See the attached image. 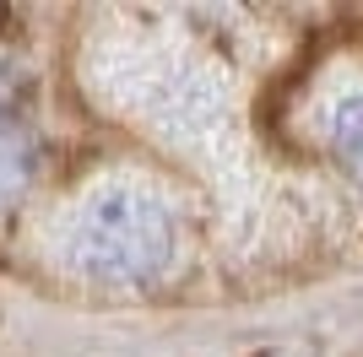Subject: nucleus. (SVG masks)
Here are the masks:
<instances>
[{"mask_svg":"<svg viewBox=\"0 0 363 357\" xmlns=\"http://www.w3.org/2000/svg\"><path fill=\"white\" fill-rule=\"evenodd\" d=\"M33 163H38V147H33V130L16 114H0V206L16 200L33 178Z\"/></svg>","mask_w":363,"mask_h":357,"instance_id":"obj_2","label":"nucleus"},{"mask_svg":"<svg viewBox=\"0 0 363 357\" xmlns=\"http://www.w3.org/2000/svg\"><path fill=\"white\" fill-rule=\"evenodd\" d=\"M331 141H336V157L352 178L363 184V98H347L336 108V125H331Z\"/></svg>","mask_w":363,"mask_h":357,"instance_id":"obj_3","label":"nucleus"},{"mask_svg":"<svg viewBox=\"0 0 363 357\" xmlns=\"http://www.w3.org/2000/svg\"><path fill=\"white\" fill-rule=\"evenodd\" d=\"M76 266L98 282H147L168 266L174 227L147 195H104L76 222Z\"/></svg>","mask_w":363,"mask_h":357,"instance_id":"obj_1","label":"nucleus"}]
</instances>
